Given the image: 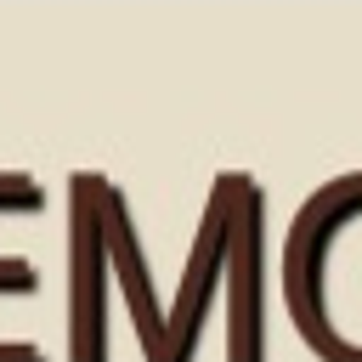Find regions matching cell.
Segmentation results:
<instances>
[{"label": "cell", "mask_w": 362, "mask_h": 362, "mask_svg": "<svg viewBox=\"0 0 362 362\" xmlns=\"http://www.w3.org/2000/svg\"><path fill=\"white\" fill-rule=\"evenodd\" d=\"M232 221H238V170L215 175V187H209L192 255L181 266L175 300H170L164 362H198V345H204V328L215 317V300H221V283H226V260H232Z\"/></svg>", "instance_id": "obj_3"}, {"label": "cell", "mask_w": 362, "mask_h": 362, "mask_svg": "<svg viewBox=\"0 0 362 362\" xmlns=\"http://www.w3.org/2000/svg\"><path fill=\"white\" fill-rule=\"evenodd\" d=\"M102 221H107V249H113V288L124 294V311H130V328H136V345L147 362H164V334H170V305H158L153 294V272H147V255H141V238H136V221L124 209V192L102 175Z\"/></svg>", "instance_id": "obj_5"}, {"label": "cell", "mask_w": 362, "mask_h": 362, "mask_svg": "<svg viewBox=\"0 0 362 362\" xmlns=\"http://www.w3.org/2000/svg\"><path fill=\"white\" fill-rule=\"evenodd\" d=\"M283 311L317 362H362V170L322 181L294 209Z\"/></svg>", "instance_id": "obj_1"}, {"label": "cell", "mask_w": 362, "mask_h": 362, "mask_svg": "<svg viewBox=\"0 0 362 362\" xmlns=\"http://www.w3.org/2000/svg\"><path fill=\"white\" fill-rule=\"evenodd\" d=\"M113 249L102 221V175L68 181V362H107Z\"/></svg>", "instance_id": "obj_2"}, {"label": "cell", "mask_w": 362, "mask_h": 362, "mask_svg": "<svg viewBox=\"0 0 362 362\" xmlns=\"http://www.w3.org/2000/svg\"><path fill=\"white\" fill-rule=\"evenodd\" d=\"M226 362H266V209L249 175H238V221L226 260Z\"/></svg>", "instance_id": "obj_4"}]
</instances>
